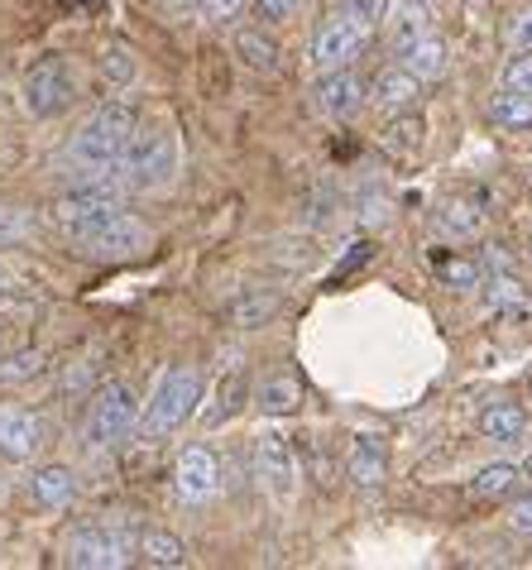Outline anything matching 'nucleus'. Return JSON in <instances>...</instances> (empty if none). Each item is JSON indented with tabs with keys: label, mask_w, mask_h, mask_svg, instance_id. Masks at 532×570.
Wrapping results in <instances>:
<instances>
[{
	"label": "nucleus",
	"mask_w": 532,
	"mask_h": 570,
	"mask_svg": "<svg viewBox=\"0 0 532 570\" xmlns=\"http://www.w3.org/2000/svg\"><path fill=\"white\" fill-rule=\"evenodd\" d=\"M303 403V389L293 384V379H269V384L259 389V407L269 417H284V413H293V407Z\"/></svg>",
	"instance_id": "a878e982"
},
{
	"label": "nucleus",
	"mask_w": 532,
	"mask_h": 570,
	"mask_svg": "<svg viewBox=\"0 0 532 570\" xmlns=\"http://www.w3.org/2000/svg\"><path fill=\"white\" fill-rule=\"evenodd\" d=\"M135 130H139V116L130 101H106L91 110L68 145V158H72V168L82 173V183H97V178L120 183V158L130 149Z\"/></svg>",
	"instance_id": "f257e3e1"
},
{
	"label": "nucleus",
	"mask_w": 532,
	"mask_h": 570,
	"mask_svg": "<svg viewBox=\"0 0 532 570\" xmlns=\"http://www.w3.org/2000/svg\"><path fill=\"white\" fill-rule=\"evenodd\" d=\"M490 120L499 125V130H532V97L504 91V97L490 101Z\"/></svg>",
	"instance_id": "4be33fe9"
},
{
	"label": "nucleus",
	"mask_w": 532,
	"mask_h": 570,
	"mask_svg": "<svg viewBox=\"0 0 532 570\" xmlns=\"http://www.w3.org/2000/svg\"><path fill=\"white\" fill-rule=\"evenodd\" d=\"M528 249H532V235H528Z\"/></svg>",
	"instance_id": "a18cd8bd"
},
{
	"label": "nucleus",
	"mask_w": 532,
	"mask_h": 570,
	"mask_svg": "<svg viewBox=\"0 0 532 570\" xmlns=\"http://www.w3.org/2000/svg\"><path fill=\"white\" fill-rule=\"evenodd\" d=\"M398 62H403V68H408L413 77H422V82H427V77H442V72H446V43L436 39V35H422V39H413V43H403Z\"/></svg>",
	"instance_id": "f3484780"
},
{
	"label": "nucleus",
	"mask_w": 532,
	"mask_h": 570,
	"mask_svg": "<svg viewBox=\"0 0 532 570\" xmlns=\"http://www.w3.org/2000/svg\"><path fill=\"white\" fill-rule=\"evenodd\" d=\"M0 288H6V274H0Z\"/></svg>",
	"instance_id": "c03bdc74"
},
{
	"label": "nucleus",
	"mask_w": 532,
	"mask_h": 570,
	"mask_svg": "<svg viewBox=\"0 0 532 570\" xmlns=\"http://www.w3.org/2000/svg\"><path fill=\"white\" fill-rule=\"evenodd\" d=\"M245 10V0H201V20L211 24H230Z\"/></svg>",
	"instance_id": "c9c22d12"
},
{
	"label": "nucleus",
	"mask_w": 532,
	"mask_h": 570,
	"mask_svg": "<svg viewBox=\"0 0 532 570\" xmlns=\"http://www.w3.org/2000/svg\"><path fill=\"white\" fill-rule=\"evenodd\" d=\"M513 528H519V532H532V499H519V503H513Z\"/></svg>",
	"instance_id": "4c0bfd02"
},
{
	"label": "nucleus",
	"mask_w": 532,
	"mask_h": 570,
	"mask_svg": "<svg viewBox=\"0 0 532 570\" xmlns=\"http://www.w3.org/2000/svg\"><path fill=\"white\" fill-rule=\"evenodd\" d=\"M484 193H475V202H451V216H446V226L456 230V235H471L480 230V220H484Z\"/></svg>",
	"instance_id": "c756f323"
},
{
	"label": "nucleus",
	"mask_w": 532,
	"mask_h": 570,
	"mask_svg": "<svg viewBox=\"0 0 532 570\" xmlns=\"http://www.w3.org/2000/svg\"><path fill=\"white\" fill-rule=\"evenodd\" d=\"M101 77H106L111 87H130V82H135V53L120 49V43H116V49H106V53H101Z\"/></svg>",
	"instance_id": "c85d7f7f"
},
{
	"label": "nucleus",
	"mask_w": 532,
	"mask_h": 570,
	"mask_svg": "<svg viewBox=\"0 0 532 570\" xmlns=\"http://www.w3.org/2000/svg\"><path fill=\"white\" fill-rule=\"evenodd\" d=\"M139 561L145 566H159V570H178V566H187V547L178 542L174 532H164V528H149L145 537H139Z\"/></svg>",
	"instance_id": "6ab92c4d"
},
{
	"label": "nucleus",
	"mask_w": 532,
	"mask_h": 570,
	"mask_svg": "<svg viewBox=\"0 0 532 570\" xmlns=\"http://www.w3.org/2000/svg\"><path fill=\"white\" fill-rule=\"evenodd\" d=\"M159 6H164V10H174V14H178V10H193V6H201V0H159Z\"/></svg>",
	"instance_id": "ea45409f"
},
{
	"label": "nucleus",
	"mask_w": 532,
	"mask_h": 570,
	"mask_svg": "<svg viewBox=\"0 0 532 570\" xmlns=\"http://www.w3.org/2000/svg\"><path fill=\"white\" fill-rule=\"evenodd\" d=\"M0 499H6V474H0Z\"/></svg>",
	"instance_id": "79ce46f5"
},
{
	"label": "nucleus",
	"mask_w": 532,
	"mask_h": 570,
	"mask_svg": "<svg viewBox=\"0 0 532 570\" xmlns=\"http://www.w3.org/2000/svg\"><path fill=\"white\" fill-rule=\"evenodd\" d=\"M62 561L77 570H120L130 566V542L111 528H77L62 542Z\"/></svg>",
	"instance_id": "6e6552de"
},
{
	"label": "nucleus",
	"mask_w": 532,
	"mask_h": 570,
	"mask_svg": "<svg viewBox=\"0 0 532 570\" xmlns=\"http://www.w3.org/2000/svg\"><path fill=\"white\" fill-rule=\"evenodd\" d=\"M120 193H125V183H116V178H97V183L72 187V193H62L53 202V226L77 245L82 235L97 230L101 220H111L116 212H125Z\"/></svg>",
	"instance_id": "20e7f679"
},
{
	"label": "nucleus",
	"mask_w": 532,
	"mask_h": 570,
	"mask_svg": "<svg viewBox=\"0 0 532 570\" xmlns=\"http://www.w3.org/2000/svg\"><path fill=\"white\" fill-rule=\"evenodd\" d=\"M359 106H365V87H359L355 72L336 68V72H326L317 82V110L326 120H351Z\"/></svg>",
	"instance_id": "ddd939ff"
},
{
	"label": "nucleus",
	"mask_w": 532,
	"mask_h": 570,
	"mask_svg": "<svg viewBox=\"0 0 532 570\" xmlns=\"http://www.w3.org/2000/svg\"><path fill=\"white\" fill-rule=\"evenodd\" d=\"M370 35L374 29L359 20V14H351V10H341V14H332V20L322 24V35H317V43H312V62H317L322 72H336V68H351V62L365 53V43H370Z\"/></svg>",
	"instance_id": "0eeeda50"
},
{
	"label": "nucleus",
	"mask_w": 532,
	"mask_h": 570,
	"mask_svg": "<svg viewBox=\"0 0 532 570\" xmlns=\"http://www.w3.org/2000/svg\"><path fill=\"white\" fill-rule=\"evenodd\" d=\"M29 494H35V503H43V509H68L77 494V480L68 465H39L29 474Z\"/></svg>",
	"instance_id": "dca6fc26"
},
{
	"label": "nucleus",
	"mask_w": 532,
	"mask_h": 570,
	"mask_svg": "<svg viewBox=\"0 0 532 570\" xmlns=\"http://www.w3.org/2000/svg\"><path fill=\"white\" fill-rule=\"evenodd\" d=\"M351 480L359 489H374V484H384V474H388V441L380 432H359L355 436V446H351Z\"/></svg>",
	"instance_id": "2eb2a0df"
},
{
	"label": "nucleus",
	"mask_w": 532,
	"mask_h": 570,
	"mask_svg": "<svg viewBox=\"0 0 532 570\" xmlns=\"http://www.w3.org/2000/svg\"><path fill=\"white\" fill-rule=\"evenodd\" d=\"M523 474H528V480H532V455H528V461H523Z\"/></svg>",
	"instance_id": "a19ab883"
},
{
	"label": "nucleus",
	"mask_w": 532,
	"mask_h": 570,
	"mask_svg": "<svg viewBox=\"0 0 532 570\" xmlns=\"http://www.w3.org/2000/svg\"><path fill=\"white\" fill-rule=\"evenodd\" d=\"M490 288H494V293H490V307H494V312H519V307H523V288H519L513 278H494Z\"/></svg>",
	"instance_id": "473e14b6"
},
{
	"label": "nucleus",
	"mask_w": 532,
	"mask_h": 570,
	"mask_svg": "<svg viewBox=\"0 0 532 570\" xmlns=\"http://www.w3.org/2000/svg\"><path fill=\"white\" fill-rule=\"evenodd\" d=\"M197 403H201V374L193 364H174V370L159 379V389H154L145 417H139V432H145V441L178 432V426L197 413Z\"/></svg>",
	"instance_id": "7ed1b4c3"
},
{
	"label": "nucleus",
	"mask_w": 532,
	"mask_h": 570,
	"mask_svg": "<svg viewBox=\"0 0 532 570\" xmlns=\"http://www.w3.org/2000/svg\"><path fill=\"white\" fill-rule=\"evenodd\" d=\"M174 489L183 503H207L221 489V461L207 446H187L174 465Z\"/></svg>",
	"instance_id": "9d476101"
},
{
	"label": "nucleus",
	"mask_w": 532,
	"mask_h": 570,
	"mask_svg": "<svg viewBox=\"0 0 532 570\" xmlns=\"http://www.w3.org/2000/svg\"><path fill=\"white\" fill-rule=\"evenodd\" d=\"M346 10H351V14H359V20H365V24L374 29V24H380V20H384L388 0H351V6H346Z\"/></svg>",
	"instance_id": "e433bc0d"
},
{
	"label": "nucleus",
	"mask_w": 532,
	"mask_h": 570,
	"mask_svg": "<svg viewBox=\"0 0 532 570\" xmlns=\"http://www.w3.org/2000/svg\"><path fill=\"white\" fill-rule=\"evenodd\" d=\"M519 465H509V461H499V465H490V470H480L475 474V494L480 499H504V494H513L519 489Z\"/></svg>",
	"instance_id": "393cba45"
},
{
	"label": "nucleus",
	"mask_w": 532,
	"mask_h": 570,
	"mask_svg": "<svg viewBox=\"0 0 532 570\" xmlns=\"http://www.w3.org/2000/svg\"><path fill=\"white\" fill-rule=\"evenodd\" d=\"M20 97H24V110L35 120H53L62 116L72 101H77V72L72 62L62 53H43L39 62H29L24 82H20Z\"/></svg>",
	"instance_id": "39448f33"
},
{
	"label": "nucleus",
	"mask_w": 532,
	"mask_h": 570,
	"mask_svg": "<svg viewBox=\"0 0 532 570\" xmlns=\"http://www.w3.org/2000/svg\"><path fill=\"white\" fill-rule=\"evenodd\" d=\"M43 446V422L29 407H0V455L6 461H35Z\"/></svg>",
	"instance_id": "f8f14e48"
},
{
	"label": "nucleus",
	"mask_w": 532,
	"mask_h": 570,
	"mask_svg": "<svg viewBox=\"0 0 532 570\" xmlns=\"http://www.w3.org/2000/svg\"><path fill=\"white\" fill-rule=\"evenodd\" d=\"M77 249H82V255H97V259H130V255H139V249H149V226L135 220L130 212H116L91 235H82Z\"/></svg>",
	"instance_id": "1a4fd4ad"
},
{
	"label": "nucleus",
	"mask_w": 532,
	"mask_h": 570,
	"mask_svg": "<svg viewBox=\"0 0 532 570\" xmlns=\"http://www.w3.org/2000/svg\"><path fill=\"white\" fill-rule=\"evenodd\" d=\"M240 403H245V374L230 370L221 384H216V407H207V426H221L226 417H236Z\"/></svg>",
	"instance_id": "5701e85b"
},
{
	"label": "nucleus",
	"mask_w": 532,
	"mask_h": 570,
	"mask_svg": "<svg viewBox=\"0 0 532 570\" xmlns=\"http://www.w3.org/2000/svg\"><path fill=\"white\" fill-rule=\"evenodd\" d=\"M43 374V355L39 351H20V355H0V384H29Z\"/></svg>",
	"instance_id": "bb28decb"
},
{
	"label": "nucleus",
	"mask_w": 532,
	"mask_h": 570,
	"mask_svg": "<svg viewBox=\"0 0 532 570\" xmlns=\"http://www.w3.org/2000/svg\"><path fill=\"white\" fill-rule=\"evenodd\" d=\"M422 97V77H413L408 68H384L374 77V106L384 110V116H403V110H413Z\"/></svg>",
	"instance_id": "4468645a"
},
{
	"label": "nucleus",
	"mask_w": 532,
	"mask_h": 570,
	"mask_svg": "<svg viewBox=\"0 0 532 570\" xmlns=\"http://www.w3.org/2000/svg\"><path fill=\"white\" fill-rule=\"evenodd\" d=\"M384 145L394 149V154H403V158H408V154L422 145V125H417V120H398L394 130H388V139H384Z\"/></svg>",
	"instance_id": "7c9ffc66"
},
{
	"label": "nucleus",
	"mask_w": 532,
	"mask_h": 570,
	"mask_svg": "<svg viewBox=\"0 0 532 570\" xmlns=\"http://www.w3.org/2000/svg\"><path fill=\"white\" fill-rule=\"evenodd\" d=\"M388 35H394L398 49H403V43H413V39H422V35H432V10L422 6V0H403V6L394 10Z\"/></svg>",
	"instance_id": "412c9836"
},
{
	"label": "nucleus",
	"mask_w": 532,
	"mask_h": 570,
	"mask_svg": "<svg viewBox=\"0 0 532 570\" xmlns=\"http://www.w3.org/2000/svg\"><path fill=\"white\" fill-rule=\"evenodd\" d=\"M0 355H6V336H0Z\"/></svg>",
	"instance_id": "37998d69"
},
{
	"label": "nucleus",
	"mask_w": 532,
	"mask_h": 570,
	"mask_svg": "<svg viewBox=\"0 0 532 570\" xmlns=\"http://www.w3.org/2000/svg\"><path fill=\"white\" fill-rule=\"evenodd\" d=\"M523 426H528V413H523L519 403H509V399L504 403H490L480 413V436L484 441H519Z\"/></svg>",
	"instance_id": "a211bd4d"
},
{
	"label": "nucleus",
	"mask_w": 532,
	"mask_h": 570,
	"mask_svg": "<svg viewBox=\"0 0 532 570\" xmlns=\"http://www.w3.org/2000/svg\"><path fill=\"white\" fill-rule=\"evenodd\" d=\"M274 312H278V297L274 293H240L236 303H230V322L249 331V326H264Z\"/></svg>",
	"instance_id": "b1692460"
},
{
	"label": "nucleus",
	"mask_w": 532,
	"mask_h": 570,
	"mask_svg": "<svg viewBox=\"0 0 532 570\" xmlns=\"http://www.w3.org/2000/svg\"><path fill=\"white\" fill-rule=\"evenodd\" d=\"M255 474H259V484L269 489L274 499H288V494H293V484H297V465H293L288 441L278 436V432H264V436L255 441Z\"/></svg>",
	"instance_id": "9b49d317"
},
{
	"label": "nucleus",
	"mask_w": 532,
	"mask_h": 570,
	"mask_svg": "<svg viewBox=\"0 0 532 570\" xmlns=\"http://www.w3.org/2000/svg\"><path fill=\"white\" fill-rule=\"evenodd\" d=\"M249 6H255V20L259 24H284V20H293L297 0H249Z\"/></svg>",
	"instance_id": "72a5a7b5"
},
{
	"label": "nucleus",
	"mask_w": 532,
	"mask_h": 570,
	"mask_svg": "<svg viewBox=\"0 0 532 570\" xmlns=\"http://www.w3.org/2000/svg\"><path fill=\"white\" fill-rule=\"evenodd\" d=\"M513 39H519V49H523V53H532V14H523V20H519Z\"/></svg>",
	"instance_id": "58836bf2"
},
{
	"label": "nucleus",
	"mask_w": 532,
	"mask_h": 570,
	"mask_svg": "<svg viewBox=\"0 0 532 570\" xmlns=\"http://www.w3.org/2000/svg\"><path fill=\"white\" fill-rule=\"evenodd\" d=\"M504 91H519V97H532V53L513 58L504 68Z\"/></svg>",
	"instance_id": "2f4dec72"
},
{
	"label": "nucleus",
	"mask_w": 532,
	"mask_h": 570,
	"mask_svg": "<svg viewBox=\"0 0 532 570\" xmlns=\"http://www.w3.org/2000/svg\"><path fill=\"white\" fill-rule=\"evenodd\" d=\"M436 278L456 293H471V288H480V264L475 259H442L436 264Z\"/></svg>",
	"instance_id": "cd10ccee"
},
{
	"label": "nucleus",
	"mask_w": 532,
	"mask_h": 570,
	"mask_svg": "<svg viewBox=\"0 0 532 570\" xmlns=\"http://www.w3.org/2000/svg\"><path fill=\"white\" fill-rule=\"evenodd\" d=\"M236 53H240L245 68H255V72H278V43L264 35V24L236 35Z\"/></svg>",
	"instance_id": "aec40b11"
},
{
	"label": "nucleus",
	"mask_w": 532,
	"mask_h": 570,
	"mask_svg": "<svg viewBox=\"0 0 532 570\" xmlns=\"http://www.w3.org/2000/svg\"><path fill=\"white\" fill-rule=\"evenodd\" d=\"M139 426V399L130 384H106L97 399H91V413H87V446L91 451H111L120 446L125 436H130Z\"/></svg>",
	"instance_id": "423d86ee"
},
{
	"label": "nucleus",
	"mask_w": 532,
	"mask_h": 570,
	"mask_svg": "<svg viewBox=\"0 0 532 570\" xmlns=\"http://www.w3.org/2000/svg\"><path fill=\"white\" fill-rule=\"evenodd\" d=\"M24 235H29V216L20 207H6V202H0V245H6V240H24Z\"/></svg>",
	"instance_id": "f704fd0d"
},
{
	"label": "nucleus",
	"mask_w": 532,
	"mask_h": 570,
	"mask_svg": "<svg viewBox=\"0 0 532 570\" xmlns=\"http://www.w3.org/2000/svg\"><path fill=\"white\" fill-rule=\"evenodd\" d=\"M174 173H178V135L168 125L135 130L130 149L120 158V183L130 193H159V187L174 183Z\"/></svg>",
	"instance_id": "f03ea898"
}]
</instances>
